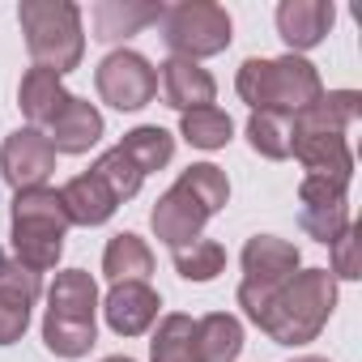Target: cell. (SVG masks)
<instances>
[{
	"instance_id": "1",
	"label": "cell",
	"mask_w": 362,
	"mask_h": 362,
	"mask_svg": "<svg viewBox=\"0 0 362 362\" xmlns=\"http://www.w3.org/2000/svg\"><path fill=\"white\" fill-rule=\"evenodd\" d=\"M358 111H362L358 90H332V94H320L307 111L294 115V124H290V153L307 166V175L332 179V184L349 188L354 153L345 145V128L358 119Z\"/></svg>"
},
{
	"instance_id": "2",
	"label": "cell",
	"mask_w": 362,
	"mask_h": 362,
	"mask_svg": "<svg viewBox=\"0 0 362 362\" xmlns=\"http://www.w3.org/2000/svg\"><path fill=\"white\" fill-rule=\"evenodd\" d=\"M332 307H337V277L328 269H303L269 298L256 328L269 332L277 345H307L320 337Z\"/></svg>"
},
{
	"instance_id": "3",
	"label": "cell",
	"mask_w": 362,
	"mask_h": 362,
	"mask_svg": "<svg viewBox=\"0 0 362 362\" xmlns=\"http://www.w3.org/2000/svg\"><path fill=\"white\" fill-rule=\"evenodd\" d=\"M235 90L252 111H281L290 119L324 94L315 64H307L303 56H277V60L252 56L243 60Z\"/></svg>"
},
{
	"instance_id": "4",
	"label": "cell",
	"mask_w": 362,
	"mask_h": 362,
	"mask_svg": "<svg viewBox=\"0 0 362 362\" xmlns=\"http://www.w3.org/2000/svg\"><path fill=\"white\" fill-rule=\"evenodd\" d=\"M18 22H22L26 52H30L35 69L64 77L81 64L86 30H81V9L73 0H22Z\"/></svg>"
},
{
	"instance_id": "5",
	"label": "cell",
	"mask_w": 362,
	"mask_h": 362,
	"mask_svg": "<svg viewBox=\"0 0 362 362\" xmlns=\"http://www.w3.org/2000/svg\"><path fill=\"white\" fill-rule=\"evenodd\" d=\"M94 315H98V286L86 269L56 273L47 290L43 315V345L56 358H86L94 345Z\"/></svg>"
},
{
	"instance_id": "6",
	"label": "cell",
	"mask_w": 362,
	"mask_h": 362,
	"mask_svg": "<svg viewBox=\"0 0 362 362\" xmlns=\"http://www.w3.org/2000/svg\"><path fill=\"white\" fill-rule=\"evenodd\" d=\"M69 235V214L56 188H26L13 192V256L30 273L56 269Z\"/></svg>"
},
{
	"instance_id": "7",
	"label": "cell",
	"mask_w": 362,
	"mask_h": 362,
	"mask_svg": "<svg viewBox=\"0 0 362 362\" xmlns=\"http://www.w3.org/2000/svg\"><path fill=\"white\" fill-rule=\"evenodd\" d=\"M162 39L179 60H205L230 47V13L214 0H184V5H170L162 13Z\"/></svg>"
},
{
	"instance_id": "8",
	"label": "cell",
	"mask_w": 362,
	"mask_h": 362,
	"mask_svg": "<svg viewBox=\"0 0 362 362\" xmlns=\"http://www.w3.org/2000/svg\"><path fill=\"white\" fill-rule=\"evenodd\" d=\"M298 273V247L277 235H256L243 247V281H239V307L256 324L269 298Z\"/></svg>"
},
{
	"instance_id": "9",
	"label": "cell",
	"mask_w": 362,
	"mask_h": 362,
	"mask_svg": "<svg viewBox=\"0 0 362 362\" xmlns=\"http://www.w3.org/2000/svg\"><path fill=\"white\" fill-rule=\"evenodd\" d=\"M94 81H98L103 103H111L115 111H141V107H149L153 94H158V69H153L141 52H128V47L111 52V56L98 64Z\"/></svg>"
},
{
	"instance_id": "10",
	"label": "cell",
	"mask_w": 362,
	"mask_h": 362,
	"mask_svg": "<svg viewBox=\"0 0 362 362\" xmlns=\"http://www.w3.org/2000/svg\"><path fill=\"white\" fill-rule=\"evenodd\" d=\"M56 170V149L39 128H18L0 145V175L13 184V192L26 188H47V175Z\"/></svg>"
},
{
	"instance_id": "11",
	"label": "cell",
	"mask_w": 362,
	"mask_h": 362,
	"mask_svg": "<svg viewBox=\"0 0 362 362\" xmlns=\"http://www.w3.org/2000/svg\"><path fill=\"white\" fill-rule=\"evenodd\" d=\"M298 222L315 243H332L345 226H349V197L345 184L332 179H315L307 175L298 184Z\"/></svg>"
},
{
	"instance_id": "12",
	"label": "cell",
	"mask_w": 362,
	"mask_h": 362,
	"mask_svg": "<svg viewBox=\"0 0 362 362\" xmlns=\"http://www.w3.org/2000/svg\"><path fill=\"white\" fill-rule=\"evenodd\" d=\"M205 222H209L205 205H201L184 184H179V179H175V188H166V192L158 197V205H153V214H149L153 235H158L170 252H175V247H188L192 239H201Z\"/></svg>"
},
{
	"instance_id": "13",
	"label": "cell",
	"mask_w": 362,
	"mask_h": 362,
	"mask_svg": "<svg viewBox=\"0 0 362 362\" xmlns=\"http://www.w3.org/2000/svg\"><path fill=\"white\" fill-rule=\"evenodd\" d=\"M332 0H281L277 5V30L290 47V56L298 52H311L324 43V35L332 30Z\"/></svg>"
},
{
	"instance_id": "14",
	"label": "cell",
	"mask_w": 362,
	"mask_h": 362,
	"mask_svg": "<svg viewBox=\"0 0 362 362\" xmlns=\"http://www.w3.org/2000/svg\"><path fill=\"white\" fill-rule=\"evenodd\" d=\"M43 136L52 141L56 153H86V149H94L98 136H103V115H98L94 103L69 94V103L56 111V119L43 128Z\"/></svg>"
},
{
	"instance_id": "15",
	"label": "cell",
	"mask_w": 362,
	"mask_h": 362,
	"mask_svg": "<svg viewBox=\"0 0 362 362\" xmlns=\"http://www.w3.org/2000/svg\"><path fill=\"white\" fill-rule=\"evenodd\" d=\"M158 307H162V298L153 294L149 281H119V286H111V294H107V303H103L107 324H111L119 337H141L145 328H153Z\"/></svg>"
},
{
	"instance_id": "16",
	"label": "cell",
	"mask_w": 362,
	"mask_h": 362,
	"mask_svg": "<svg viewBox=\"0 0 362 362\" xmlns=\"http://www.w3.org/2000/svg\"><path fill=\"white\" fill-rule=\"evenodd\" d=\"M35 298H39V273L22 264H5V273H0V345L22 341Z\"/></svg>"
},
{
	"instance_id": "17",
	"label": "cell",
	"mask_w": 362,
	"mask_h": 362,
	"mask_svg": "<svg viewBox=\"0 0 362 362\" xmlns=\"http://www.w3.org/2000/svg\"><path fill=\"white\" fill-rule=\"evenodd\" d=\"M162 94H166V107H175L179 115H184V111H197V107H214L218 81H214V73L201 69L197 60L170 56V60L162 64Z\"/></svg>"
},
{
	"instance_id": "18",
	"label": "cell",
	"mask_w": 362,
	"mask_h": 362,
	"mask_svg": "<svg viewBox=\"0 0 362 362\" xmlns=\"http://www.w3.org/2000/svg\"><path fill=\"white\" fill-rule=\"evenodd\" d=\"M60 205H64V214H69V226H103V222L119 209V201L111 197V188L103 184L94 170L69 179V184L60 188Z\"/></svg>"
},
{
	"instance_id": "19",
	"label": "cell",
	"mask_w": 362,
	"mask_h": 362,
	"mask_svg": "<svg viewBox=\"0 0 362 362\" xmlns=\"http://www.w3.org/2000/svg\"><path fill=\"white\" fill-rule=\"evenodd\" d=\"M166 5H149V0H103L94 5V39L103 43H119V39H132L136 30L162 22Z\"/></svg>"
},
{
	"instance_id": "20",
	"label": "cell",
	"mask_w": 362,
	"mask_h": 362,
	"mask_svg": "<svg viewBox=\"0 0 362 362\" xmlns=\"http://www.w3.org/2000/svg\"><path fill=\"white\" fill-rule=\"evenodd\" d=\"M69 103V90L60 86V77L56 73H47V69H30L26 77H22V90H18V107H22V115L30 119V128H47L52 119H56V111Z\"/></svg>"
},
{
	"instance_id": "21",
	"label": "cell",
	"mask_w": 362,
	"mask_h": 362,
	"mask_svg": "<svg viewBox=\"0 0 362 362\" xmlns=\"http://www.w3.org/2000/svg\"><path fill=\"white\" fill-rule=\"evenodd\" d=\"M197 362H235L243 349V324L226 311L197 320Z\"/></svg>"
},
{
	"instance_id": "22",
	"label": "cell",
	"mask_w": 362,
	"mask_h": 362,
	"mask_svg": "<svg viewBox=\"0 0 362 362\" xmlns=\"http://www.w3.org/2000/svg\"><path fill=\"white\" fill-rule=\"evenodd\" d=\"M103 273L111 277V286H119V281H145L149 273H153V252H149V243L145 239H136V235H115L111 243H107V252H103Z\"/></svg>"
},
{
	"instance_id": "23",
	"label": "cell",
	"mask_w": 362,
	"mask_h": 362,
	"mask_svg": "<svg viewBox=\"0 0 362 362\" xmlns=\"http://www.w3.org/2000/svg\"><path fill=\"white\" fill-rule=\"evenodd\" d=\"M197 320L192 315H162L158 332L149 341V362H197Z\"/></svg>"
},
{
	"instance_id": "24",
	"label": "cell",
	"mask_w": 362,
	"mask_h": 362,
	"mask_svg": "<svg viewBox=\"0 0 362 362\" xmlns=\"http://www.w3.org/2000/svg\"><path fill=\"white\" fill-rule=\"evenodd\" d=\"M119 149L132 158V166H136L141 175H149V170H162V166L175 158V136H170L166 128H158V124H141V128L124 132Z\"/></svg>"
},
{
	"instance_id": "25",
	"label": "cell",
	"mask_w": 362,
	"mask_h": 362,
	"mask_svg": "<svg viewBox=\"0 0 362 362\" xmlns=\"http://www.w3.org/2000/svg\"><path fill=\"white\" fill-rule=\"evenodd\" d=\"M179 132H184V141L197 145V149H222V145H230L235 124H230V115L218 111V107H197V111H184V115H179Z\"/></svg>"
},
{
	"instance_id": "26",
	"label": "cell",
	"mask_w": 362,
	"mask_h": 362,
	"mask_svg": "<svg viewBox=\"0 0 362 362\" xmlns=\"http://www.w3.org/2000/svg\"><path fill=\"white\" fill-rule=\"evenodd\" d=\"M290 115H281V111H252V119H247V141H252V149L260 153V158H273V162H281V158H290Z\"/></svg>"
},
{
	"instance_id": "27",
	"label": "cell",
	"mask_w": 362,
	"mask_h": 362,
	"mask_svg": "<svg viewBox=\"0 0 362 362\" xmlns=\"http://www.w3.org/2000/svg\"><path fill=\"white\" fill-rule=\"evenodd\" d=\"M179 184H184V188L205 205L209 218H214L218 209H226V201H230V179H226V170L214 166V162H192L184 175H179Z\"/></svg>"
},
{
	"instance_id": "28",
	"label": "cell",
	"mask_w": 362,
	"mask_h": 362,
	"mask_svg": "<svg viewBox=\"0 0 362 362\" xmlns=\"http://www.w3.org/2000/svg\"><path fill=\"white\" fill-rule=\"evenodd\" d=\"M175 269L188 281H214L226 269V252L214 239H192L188 247H175Z\"/></svg>"
},
{
	"instance_id": "29",
	"label": "cell",
	"mask_w": 362,
	"mask_h": 362,
	"mask_svg": "<svg viewBox=\"0 0 362 362\" xmlns=\"http://www.w3.org/2000/svg\"><path fill=\"white\" fill-rule=\"evenodd\" d=\"M90 170H94L103 184L111 188V197H115V201H132V197L141 192V184H145V175L132 166V158H128L119 145H115V149H107Z\"/></svg>"
},
{
	"instance_id": "30",
	"label": "cell",
	"mask_w": 362,
	"mask_h": 362,
	"mask_svg": "<svg viewBox=\"0 0 362 362\" xmlns=\"http://www.w3.org/2000/svg\"><path fill=\"white\" fill-rule=\"evenodd\" d=\"M328 247H332V277H341V281H358V277H362V230L349 222Z\"/></svg>"
},
{
	"instance_id": "31",
	"label": "cell",
	"mask_w": 362,
	"mask_h": 362,
	"mask_svg": "<svg viewBox=\"0 0 362 362\" xmlns=\"http://www.w3.org/2000/svg\"><path fill=\"white\" fill-rule=\"evenodd\" d=\"M290 362H328V358H315V354H303V358H290Z\"/></svg>"
},
{
	"instance_id": "32",
	"label": "cell",
	"mask_w": 362,
	"mask_h": 362,
	"mask_svg": "<svg viewBox=\"0 0 362 362\" xmlns=\"http://www.w3.org/2000/svg\"><path fill=\"white\" fill-rule=\"evenodd\" d=\"M103 362H132V358H103Z\"/></svg>"
},
{
	"instance_id": "33",
	"label": "cell",
	"mask_w": 362,
	"mask_h": 362,
	"mask_svg": "<svg viewBox=\"0 0 362 362\" xmlns=\"http://www.w3.org/2000/svg\"><path fill=\"white\" fill-rule=\"evenodd\" d=\"M5 264H9V260H5V252H0V273H5Z\"/></svg>"
}]
</instances>
